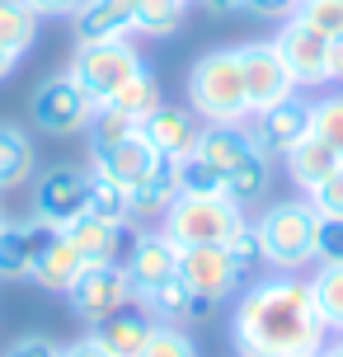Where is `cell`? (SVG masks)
I'll return each mask as SVG.
<instances>
[{"label":"cell","mask_w":343,"mask_h":357,"mask_svg":"<svg viewBox=\"0 0 343 357\" xmlns=\"http://www.w3.org/2000/svg\"><path fill=\"white\" fill-rule=\"evenodd\" d=\"M231 343L240 357H315L329 343V324L306 278L273 273L240 291Z\"/></svg>","instance_id":"obj_1"},{"label":"cell","mask_w":343,"mask_h":357,"mask_svg":"<svg viewBox=\"0 0 343 357\" xmlns=\"http://www.w3.org/2000/svg\"><path fill=\"white\" fill-rule=\"evenodd\" d=\"M198 160H207L226 183V197L240 207L264 202L273 188V160L259 151L254 132L245 123H207L198 137Z\"/></svg>","instance_id":"obj_2"},{"label":"cell","mask_w":343,"mask_h":357,"mask_svg":"<svg viewBox=\"0 0 343 357\" xmlns=\"http://www.w3.org/2000/svg\"><path fill=\"white\" fill-rule=\"evenodd\" d=\"M259 231V250L273 273H301L315 264V231H320V212L301 202V197H277L264 207L254 221Z\"/></svg>","instance_id":"obj_3"},{"label":"cell","mask_w":343,"mask_h":357,"mask_svg":"<svg viewBox=\"0 0 343 357\" xmlns=\"http://www.w3.org/2000/svg\"><path fill=\"white\" fill-rule=\"evenodd\" d=\"M188 108L202 123H245L250 118V94H245V71L240 52L217 47L193 61L188 71Z\"/></svg>","instance_id":"obj_4"},{"label":"cell","mask_w":343,"mask_h":357,"mask_svg":"<svg viewBox=\"0 0 343 357\" xmlns=\"http://www.w3.org/2000/svg\"><path fill=\"white\" fill-rule=\"evenodd\" d=\"M245 221V207L231 202L226 193H179L160 216V231L179 245V250H193V245H226Z\"/></svg>","instance_id":"obj_5"},{"label":"cell","mask_w":343,"mask_h":357,"mask_svg":"<svg viewBox=\"0 0 343 357\" xmlns=\"http://www.w3.org/2000/svg\"><path fill=\"white\" fill-rule=\"evenodd\" d=\"M142 66H146V56L127 38H113V43H75V56L66 66V75L104 108Z\"/></svg>","instance_id":"obj_6"},{"label":"cell","mask_w":343,"mask_h":357,"mask_svg":"<svg viewBox=\"0 0 343 357\" xmlns=\"http://www.w3.org/2000/svg\"><path fill=\"white\" fill-rule=\"evenodd\" d=\"M94 99L85 89L75 85L71 75H47L43 85L33 89V99H29V113H33V127L38 132H47V137H75V132H85L94 118Z\"/></svg>","instance_id":"obj_7"},{"label":"cell","mask_w":343,"mask_h":357,"mask_svg":"<svg viewBox=\"0 0 343 357\" xmlns=\"http://www.w3.org/2000/svg\"><path fill=\"white\" fill-rule=\"evenodd\" d=\"M66 301H71V310L85 324H99V320H109V315H118L123 305H132L137 296H132V282H127L123 264L113 259V264H85L80 268V278L71 282Z\"/></svg>","instance_id":"obj_8"},{"label":"cell","mask_w":343,"mask_h":357,"mask_svg":"<svg viewBox=\"0 0 343 357\" xmlns=\"http://www.w3.org/2000/svg\"><path fill=\"white\" fill-rule=\"evenodd\" d=\"M179 278L183 287L207 305H221L240 291V268L226 254V245H193V250H179Z\"/></svg>","instance_id":"obj_9"},{"label":"cell","mask_w":343,"mask_h":357,"mask_svg":"<svg viewBox=\"0 0 343 357\" xmlns=\"http://www.w3.org/2000/svg\"><path fill=\"white\" fill-rule=\"evenodd\" d=\"M85 197H90V174L85 169H47L33 188V221L43 231H66L75 216H85Z\"/></svg>","instance_id":"obj_10"},{"label":"cell","mask_w":343,"mask_h":357,"mask_svg":"<svg viewBox=\"0 0 343 357\" xmlns=\"http://www.w3.org/2000/svg\"><path fill=\"white\" fill-rule=\"evenodd\" d=\"M235 52H240V71H245L250 113H264V108H273V104H282V99L296 94V80H291L287 61L277 52V43H245Z\"/></svg>","instance_id":"obj_11"},{"label":"cell","mask_w":343,"mask_h":357,"mask_svg":"<svg viewBox=\"0 0 343 357\" xmlns=\"http://www.w3.org/2000/svg\"><path fill=\"white\" fill-rule=\"evenodd\" d=\"M277 52H282V61H287L291 80H296V89H320L329 85V38L315 33L310 24H301V19L291 15L282 29H277Z\"/></svg>","instance_id":"obj_12"},{"label":"cell","mask_w":343,"mask_h":357,"mask_svg":"<svg viewBox=\"0 0 343 357\" xmlns=\"http://www.w3.org/2000/svg\"><path fill=\"white\" fill-rule=\"evenodd\" d=\"M127 282H132V296L146 301L155 287H165L169 278H179V245L169 240L165 231H142L127 250Z\"/></svg>","instance_id":"obj_13"},{"label":"cell","mask_w":343,"mask_h":357,"mask_svg":"<svg viewBox=\"0 0 343 357\" xmlns=\"http://www.w3.org/2000/svg\"><path fill=\"white\" fill-rule=\"evenodd\" d=\"M254 118H259V123H254L250 132H254V142H259V151H264L268 160H277V155H287L296 142H306V137H310L315 104L301 99V94H291V99L264 108V113H254Z\"/></svg>","instance_id":"obj_14"},{"label":"cell","mask_w":343,"mask_h":357,"mask_svg":"<svg viewBox=\"0 0 343 357\" xmlns=\"http://www.w3.org/2000/svg\"><path fill=\"white\" fill-rule=\"evenodd\" d=\"M137 127L151 142V151L165 155V160H188L198 151V137H202V118L193 108H179V104H160L155 113H146Z\"/></svg>","instance_id":"obj_15"},{"label":"cell","mask_w":343,"mask_h":357,"mask_svg":"<svg viewBox=\"0 0 343 357\" xmlns=\"http://www.w3.org/2000/svg\"><path fill=\"white\" fill-rule=\"evenodd\" d=\"M155 151H151V142L142 137V127H132L123 142H113V146H99V151H90V165H94V174H104L113 178V183H123L127 193L142 183L151 169H155Z\"/></svg>","instance_id":"obj_16"},{"label":"cell","mask_w":343,"mask_h":357,"mask_svg":"<svg viewBox=\"0 0 343 357\" xmlns=\"http://www.w3.org/2000/svg\"><path fill=\"white\" fill-rule=\"evenodd\" d=\"M75 43H113L137 33V0H80L71 15Z\"/></svg>","instance_id":"obj_17"},{"label":"cell","mask_w":343,"mask_h":357,"mask_svg":"<svg viewBox=\"0 0 343 357\" xmlns=\"http://www.w3.org/2000/svg\"><path fill=\"white\" fill-rule=\"evenodd\" d=\"M80 268H85L80 250H75L61 231H47V235H43V245H38V254H33L29 278H33L43 291H61V296H66V291H71V282L80 278Z\"/></svg>","instance_id":"obj_18"},{"label":"cell","mask_w":343,"mask_h":357,"mask_svg":"<svg viewBox=\"0 0 343 357\" xmlns=\"http://www.w3.org/2000/svg\"><path fill=\"white\" fill-rule=\"evenodd\" d=\"M155 324H160V320H155L146 305H123L118 315H109V320L94 324V339L104 343L113 357H137L146 348V339H151Z\"/></svg>","instance_id":"obj_19"},{"label":"cell","mask_w":343,"mask_h":357,"mask_svg":"<svg viewBox=\"0 0 343 357\" xmlns=\"http://www.w3.org/2000/svg\"><path fill=\"white\" fill-rule=\"evenodd\" d=\"M43 235H47V231L38 226L33 216H29V221H10V216H5V226H0V282H19V278H29Z\"/></svg>","instance_id":"obj_20"},{"label":"cell","mask_w":343,"mask_h":357,"mask_svg":"<svg viewBox=\"0 0 343 357\" xmlns=\"http://www.w3.org/2000/svg\"><path fill=\"white\" fill-rule=\"evenodd\" d=\"M61 235H66L75 250H80V259H85V264H113V259H118V250H123L127 226H113V221H104V216H90V212H85V216H75Z\"/></svg>","instance_id":"obj_21"},{"label":"cell","mask_w":343,"mask_h":357,"mask_svg":"<svg viewBox=\"0 0 343 357\" xmlns=\"http://www.w3.org/2000/svg\"><path fill=\"white\" fill-rule=\"evenodd\" d=\"M179 197V160H155V169L127 193L132 202V221H151V216H165V207Z\"/></svg>","instance_id":"obj_22"},{"label":"cell","mask_w":343,"mask_h":357,"mask_svg":"<svg viewBox=\"0 0 343 357\" xmlns=\"http://www.w3.org/2000/svg\"><path fill=\"white\" fill-rule=\"evenodd\" d=\"M38 169V151L29 142V132H19L15 123H0V193L24 188Z\"/></svg>","instance_id":"obj_23"},{"label":"cell","mask_w":343,"mask_h":357,"mask_svg":"<svg viewBox=\"0 0 343 357\" xmlns=\"http://www.w3.org/2000/svg\"><path fill=\"white\" fill-rule=\"evenodd\" d=\"M282 165H287V174H291V183H296V188H315V183H325L329 174H334V169H339V155H334V151H329L325 142H320V137H315V132H310L306 142H296L287 151V155H282Z\"/></svg>","instance_id":"obj_24"},{"label":"cell","mask_w":343,"mask_h":357,"mask_svg":"<svg viewBox=\"0 0 343 357\" xmlns=\"http://www.w3.org/2000/svg\"><path fill=\"white\" fill-rule=\"evenodd\" d=\"M137 305H146V310H151V315H155L160 324L198 320V315H207V310H212L207 301H198V296H193V291L183 287V278H169L165 287H155V291H151L146 301H137Z\"/></svg>","instance_id":"obj_25"},{"label":"cell","mask_w":343,"mask_h":357,"mask_svg":"<svg viewBox=\"0 0 343 357\" xmlns=\"http://www.w3.org/2000/svg\"><path fill=\"white\" fill-rule=\"evenodd\" d=\"M165 104V94H160V80H155V71L151 66H142V71L132 75L118 94H113L104 108H118L123 118H132V123H142L146 113H155V108Z\"/></svg>","instance_id":"obj_26"},{"label":"cell","mask_w":343,"mask_h":357,"mask_svg":"<svg viewBox=\"0 0 343 357\" xmlns=\"http://www.w3.org/2000/svg\"><path fill=\"white\" fill-rule=\"evenodd\" d=\"M310 291H315V305H320V315H325L329 334H343V259L339 264H320L315 268Z\"/></svg>","instance_id":"obj_27"},{"label":"cell","mask_w":343,"mask_h":357,"mask_svg":"<svg viewBox=\"0 0 343 357\" xmlns=\"http://www.w3.org/2000/svg\"><path fill=\"white\" fill-rule=\"evenodd\" d=\"M0 43L10 47V52H29L38 43V15L33 5H24V0H0Z\"/></svg>","instance_id":"obj_28"},{"label":"cell","mask_w":343,"mask_h":357,"mask_svg":"<svg viewBox=\"0 0 343 357\" xmlns=\"http://www.w3.org/2000/svg\"><path fill=\"white\" fill-rule=\"evenodd\" d=\"M188 0H137V33L146 38H174L183 29Z\"/></svg>","instance_id":"obj_29"},{"label":"cell","mask_w":343,"mask_h":357,"mask_svg":"<svg viewBox=\"0 0 343 357\" xmlns=\"http://www.w3.org/2000/svg\"><path fill=\"white\" fill-rule=\"evenodd\" d=\"M85 212H90V216H104V221H113V226H127V221H132L127 188L90 169V197H85Z\"/></svg>","instance_id":"obj_30"},{"label":"cell","mask_w":343,"mask_h":357,"mask_svg":"<svg viewBox=\"0 0 343 357\" xmlns=\"http://www.w3.org/2000/svg\"><path fill=\"white\" fill-rule=\"evenodd\" d=\"M310 132L343 160V94H325V99L315 104V123H310Z\"/></svg>","instance_id":"obj_31"},{"label":"cell","mask_w":343,"mask_h":357,"mask_svg":"<svg viewBox=\"0 0 343 357\" xmlns=\"http://www.w3.org/2000/svg\"><path fill=\"white\" fill-rule=\"evenodd\" d=\"M137 357H198V348H193V339L183 334L179 324H155Z\"/></svg>","instance_id":"obj_32"},{"label":"cell","mask_w":343,"mask_h":357,"mask_svg":"<svg viewBox=\"0 0 343 357\" xmlns=\"http://www.w3.org/2000/svg\"><path fill=\"white\" fill-rule=\"evenodd\" d=\"M296 19L310 24L315 33L339 38L343 33V0H301V5H296Z\"/></svg>","instance_id":"obj_33"},{"label":"cell","mask_w":343,"mask_h":357,"mask_svg":"<svg viewBox=\"0 0 343 357\" xmlns=\"http://www.w3.org/2000/svg\"><path fill=\"white\" fill-rule=\"evenodd\" d=\"M179 193H226V183H221V174L212 169L207 160H198V155H188V160H179Z\"/></svg>","instance_id":"obj_34"},{"label":"cell","mask_w":343,"mask_h":357,"mask_svg":"<svg viewBox=\"0 0 343 357\" xmlns=\"http://www.w3.org/2000/svg\"><path fill=\"white\" fill-rule=\"evenodd\" d=\"M226 254L235 259V268H240V273H254V268L264 264V250H259V231H254L250 216H245V221H240V231L226 240Z\"/></svg>","instance_id":"obj_35"},{"label":"cell","mask_w":343,"mask_h":357,"mask_svg":"<svg viewBox=\"0 0 343 357\" xmlns=\"http://www.w3.org/2000/svg\"><path fill=\"white\" fill-rule=\"evenodd\" d=\"M306 202H310L320 216H334V221H343V165L325 178V183H315V188H310Z\"/></svg>","instance_id":"obj_36"},{"label":"cell","mask_w":343,"mask_h":357,"mask_svg":"<svg viewBox=\"0 0 343 357\" xmlns=\"http://www.w3.org/2000/svg\"><path fill=\"white\" fill-rule=\"evenodd\" d=\"M343 259V221L320 216V231H315V264H339Z\"/></svg>","instance_id":"obj_37"},{"label":"cell","mask_w":343,"mask_h":357,"mask_svg":"<svg viewBox=\"0 0 343 357\" xmlns=\"http://www.w3.org/2000/svg\"><path fill=\"white\" fill-rule=\"evenodd\" d=\"M5 357H61V348L52 339H43V334H24V339H15L5 348Z\"/></svg>","instance_id":"obj_38"},{"label":"cell","mask_w":343,"mask_h":357,"mask_svg":"<svg viewBox=\"0 0 343 357\" xmlns=\"http://www.w3.org/2000/svg\"><path fill=\"white\" fill-rule=\"evenodd\" d=\"M245 15H259V19H291L296 15V0H250Z\"/></svg>","instance_id":"obj_39"},{"label":"cell","mask_w":343,"mask_h":357,"mask_svg":"<svg viewBox=\"0 0 343 357\" xmlns=\"http://www.w3.org/2000/svg\"><path fill=\"white\" fill-rule=\"evenodd\" d=\"M24 5H33L38 19H71L80 0H24Z\"/></svg>","instance_id":"obj_40"},{"label":"cell","mask_w":343,"mask_h":357,"mask_svg":"<svg viewBox=\"0 0 343 357\" xmlns=\"http://www.w3.org/2000/svg\"><path fill=\"white\" fill-rule=\"evenodd\" d=\"M61 357H113V353L94 339V334H85V339H75L71 348H61Z\"/></svg>","instance_id":"obj_41"},{"label":"cell","mask_w":343,"mask_h":357,"mask_svg":"<svg viewBox=\"0 0 343 357\" xmlns=\"http://www.w3.org/2000/svg\"><path fill=\"white\" fill-rule=\"evenodd\" d=\"M329 80H334V85H343V33L329 38Z\"/></svg>","instance_id":"obj_42"},{"label":"cell","mask_w":343,"mask_h":357,"mask_svg":"<svg viewBox=\"0 0 343 357\" xmlns=\"http://www.w3.org/2000/svg\"><path fill=\"white\" fill-rule=\"evenodd\" d=\"M207 10H217V15H245L250 10V0H202Z\"/></svg>","instance_id":"obj_43"},{"label":"cell","mask_w":343,"mask_h":357,"mask_svg":"<svg viewBox=\"0 0 343 357\" xmlns=\"http://www.w3.org/2000/svg\"><path fill=\"white\" fill-rule=\"evenodd\" d=\"M15 66H19V52H10V47L0 43V80H10V75H15Z\"/></svg>","instance_id":"obj_44"},{"label":"cell","mask_w":343,"mask_h":357,"mask_svg":"<svg viewBox=\"0 0 343 357\" xmlns=\"http://www.w3.org/2000/svg\"><path fill=\"white\" fill-rule=\"evenodd\" d=\"M320 357H343V334L334 343H325V348H320Z\"/></svg>","instance_id":"obj_45"},{"label":"cell","mask_w":343,"mask_h":357,"mask_svg":"<svg viewBox=\"0 0 343 357\" xmlns=\"http://www.w3.org/2000/svg\"><path fill=\"white\" fill-rule=\"evenodd\" d=\"M0 226H5V212H0Z\"/></svg>","instance_id":"obj_46"},{"label":"cell","mask_w":343,"mask_h":357,"mask_svg":"<svg viewBox=\"0 0 343 357\" xmlns=\"http://www.w3.org/2000/svg\"><path fill=\"white\" fill-rule=\"evenodd\" d=\"M188 5H193V0H188Z\"/></svg>","instance_id":"obj_47"},{"label":"cell","mask_w":343,"mask_h":357,"mask_svg":"<svg viewBox=\"0 0 343 357\" xmlns=\"http://www.w3.org/2000/svg\"><path fill=\"white\" fill-rule=\"evenodd\" d=\"M296 5H301V0H296Z\"/></svg>","instance_id":"obj_48"},{"label":"cell","mask_w":343,"mask_h":357,"mask_svg":"<svg viewBox=\"0 0 343 357\" xmlns=\"http://www.w3.org/2000/svg\"><path fill=\"white\" fill-rule=\"evenodd\" d=\"M315 357H320V353H315Z\"/></svg>","instance_id":"obj_49"}]
</instances>
